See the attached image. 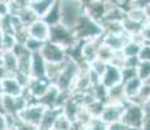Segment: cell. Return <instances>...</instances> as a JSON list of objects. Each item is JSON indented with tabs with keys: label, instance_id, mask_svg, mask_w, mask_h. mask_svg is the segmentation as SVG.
I'll list each match as a JSON object with an SVG mask.
<instances>
[{
	"label": "cell",
	"instance_id": "cell-21",
	"mask_svg": "<svg viewBox=\"0 0 150 130\" xmlns=\"http://www.w3.org/2000/svg\"><path fill=\"white\" fill-rule=\"evenodd\" d=\"M3 56V65L8 69L12 76L18 72V57L13 51H4L1 53Z\"/></svg>",
	"mask_w": 150,
	"mask_h": 130
},
{
	"label": "cell",
	"instance_id": "cell-15",
	"mask_svg": "<svg viewBox=\"0 0 150 130\" xmlns=\"http://www.w3.org/2000/svg\"><path fill=\"white\" fill-rule=\"evenodd\" d=\"M46 66H47V61L42 56L41 52L33 53V56H31L30 76L33 78H46Z\"/></svg>",
	"mask_w": 150,
	"mask_h": 130
},
{
	"label": "cell",
	"instance_id": "cell-38",
	"mask_svg": "<svg viewBox=\"0 0 150 130\" xmlns=\"http://www.w3.org/2000/svg\"><path fill=\"white\" fill-rule=\"evenodd\" d=\"M138 59L141 61H150V46L148 43H144L142 44L140 52H138Z\"/></svg>",
	"mask_w": 150,
	"mask_h": 130
},
{
	"label": "cell",
	"instance_id": "cell-35",
	"mask_svg": "<svg viewBox=\"0 0 150 130\" xmlns=\"http://www.w3.org/2000/svg\"><path fill=\"white\" fill-rule=\"evenodd\" d=\"M114 53H115V51H112L111 48L107 47L106 44H103V42H102V44H100V47H99V51H98V57L97 59L103 60L105 63H107L108 64V63H111Z\"/></svg>",
	"mask_w": 150,
	"mask_h": 130
},
{
	"label": "cell",
	"instance_id": "cell-33",
	"mask_svg": "<svg viewBox=\"0 0 150 130\" xmlns=\"http://www.w3.org/2000/svg\"><path fill=\"white\" fill-rule=\"evenodd\" d=\"M106 66H107V63H105L103 60H100V59H96L94 61H91L90 64H89V69H90L94 74H97V76L100 78L102 77V74L105 73Z\"/></svg>",
	"mask_w": 150,
	"mask_h": 130
},
{
	"label": "cell",
	"instance_id": "cell-47",
	"mask_svg": "<svg viewBox=\"0 0 150 130\" xmlns=\"http://www.w3.org/2000/svg\"><path fill=\"white\" fill-rule=\"evenodd\" d=\"M127 1H128V0H114L115 4H119V5H124Z\"/></svg>",
	"mask_w": 150,
	"mask_h": 130
},
{
	"label": "cell",
	"instance_id": "cell-5",
	"mask_svg": "<svg viewBox=\"0 0 150 130\" xmlns=\"http://www.w3.org/2000/svg\"><path fill=\"white\" fill-rule=\"evenodd\" d=\"M48 40H51V42L56 43V44L62 46V47L68 50V48H71L79 39L76 38V35H74L72 29H69L62 24H56V25L51 26L50 39Z\"/></svg>",
	"mask_w": 150,
	"mask_h": 130
},
{
	"label": "cell",
	"instance_id": "cell-45",
	"mask_svg": "<svg viewBox=\"0 0 150 130\" xmlns=\"http://www.w3.org/2000/svg\"><path fill=\"white\" fill-rule=\"evenodd\" d=\"M144 9H145V14H146V21L150 24V4L148 5V7L144 8ZM148 22H146V24H148Z\"/></svg>",
	"mask_w": 150,
	"mask_h": 130
},
{
	"label": "cell",
	"instance_id": "cell-14",
	"mask_svg": "<svg viewBox=\"0 0 150 130\" xmlns=\"http://www.w3.org/2000/svg\"><path fill=\"white\" fill-rule=\"evenodd\" d=\"M60 94H62L60 89L55 83H51L50 87L47 89V91L39 99H37L35 102L41 103L42 105L47 107V108H55V107H57V100H59Z\"/></svg>",
	"mask_w": 150,
	"mask_h": 130
},
{
	"label": "cell",
	"instance_id": "cell-31",
	"mask_svg": "<svg viewBox=\"0 0 150 130\" xmlns=\"http://www.w3.org/2000/svg\"><path fill=\"white\" fill-rule=\"evenodd\" d=\"M3 46H4V51H13L14 47L17 46L18 40H17V37L14 35L13 33H3Z\"/></svg>",
	"mask_w": 150,
	"mask_h": 130
},
{
	"label": "cell",
	"instance_id": "cell-26",
	"mask_svg": "<svg viewBox=\"0 0 150 130\" xmlns=\"http://www.w3.org/2000/svg\"><path fill=\"white\" fill-rule=\"evenodd\" d=\"M17 16L21 18V21L24 22L25 26H29L30 24H33L34 21H37V20H39L38 14H37L35 12H34L33 9H31L30 7L28 8H24L22 11H20L18 13H17Z\"/></svg>",
	"mask_w": 150,
	"mask_h": 130
},
{
	"label": "cell",
	"instance_id": "cell-7",
	"mask_svg": "<svg viewBox=\"0 0 150 130\" xmlns=\"http://www.w3.org/2000/svg\"><path fill=\"white\" fill-rule=\"evenodd\" d=\"M127 103L128 102H108V103H106L99 117L107 124L122 121Z\"/></svg>",
	"mask_w": 150,
	"mask_h": 130
},
{
	"label": "cell",
	"instance_id": "cell-8",
	"mask_svg": "<svg viewBox=\"0 0 150 130\" xmlns=\"http://www.w3.org/2000/svg\"><path fill=\"white\" fill-rule=\"evenodd\" d=\"M41 53L47 63H62L68 59L67 48L62 47V46L51 42V40L45 42L41 50Z\"/></svg>",
	"mask_w": 150,
	"mask_h": 130
},
{
	"label": "cell",
	"instance_id": "cell-44",
	"mask_svg": "<svg viewBox=\"0 0 150 130\" xmlns=\"http://www.w3.org/2000/svg\"><path fill=\"white\" fill-rule=\"evenodd\" d=\"M0 130H8L7 126V116L4 113H0Z\"/></svg>",
	"mask_w": 150,
	"mask_h": 130
},
{
	"label": "cell",
	"instance_id": "cell-3",
	"mask_svg": "<svg viewBox=\"0 0 150 130\" xmlns=\"http://www.w3.org/2000/svg\"><path fill=\"white\" fill-rule=\"evenodd\" d=\"M144 115H145V111H144V107L141 104H137L134 102H129L128 100L123 118H122V122L128 129L142 130Z\"/></svg>",
	"mask_w": 150,
	"mask_h": 130
},
{
	"label": "cell",
	"instance_id": "cell-40",
	"mask_svg": "<svg viewBox=\"0 0 150 130\" xmlns=\"http://www.w3.org/2000/svg\"><path fill=\"white\" fill-rule=\"evenodd\" d=\"M14 130H38V126L33 125V124H29V122H26V121L18 120L17 126H16Z\"/></svg>",
	"mask_w": 150,
	"mask_h": 130
},
{
	"label": "cell",
	"instance_id": "cell-42",
	"mask_svg": "<svg viewBox=\"0 0 150 130\" xmlns=\"http://www.w3.org/2000/svg\"><path fill=\"white\" fill-rule=\"evenodd\" d=\"M9 13H11L9 4L0 1V17H4V16H7V14H9Z\"/></svg>",
	"mask_w": 150,
	"mask_h": 130
},
{
	"label": "cell",
	"instance_id": "cell-25",
	"mask_svg": "<svg viewBox=\"0 0 150 130\" xmlns=\"http://www.w3.org/2000/svg\"><path fill=\"white\" fill-rule=\"evenodd\" d=\"M105 34H122L124 33L123 21H103L102 22Z\"/></svg>",
	"mask_w": 150,
	"mask_h": 130
},
{
	"label": "cell",
	"instance_id": "cell-10",
	"mask_svg": "<svg viewBox=\"0 0 150 130\" xmlns=\"http://www.w3.org/2000/svg\"><path fill=\"white\" fill-rule=\"evenodd\" d=\"M50 30H51V26L42 18L37 20V21H34L33 24L28 26L29 37L42 40V42H47L50 39Z\"/></svg>",
	"mask_w": 150,
	"mask_h": 130
},
{
	"label": "cell",
	"instance_id": "cell-24",
	"mask_svg": "<svg viewBox=\"0 0 150 130\" xmlns=\"http://www.w3.org/2000/svg\"><path fill=\"white\" fill-rule=\"evenodd\" d=\"M42 20H45L50 26L60 24V4H59V0L52 5V8L46 13V16L43 17Z\"/></svg>",
	"mask_w": 150,
	"mask_h": 130
},
{
	"label": "cell",
	"instance_id": "cell-37",
	"mask_svg": "<svg viewBox=\"0 0 150 130\" xmlns=\"http://www.w3.org/2000/svg\"><path fill=\"white\" fill-rule=\"evenodd\" d=\"M14 77H16L17 82H18L24 89L28 87L29 83H30V79H31V76H30V74L24 73V72H17V73L14 74Z\"/></svg>",
	"mask_w": 150,
	"mask_h": 130
},
{
	"label": "cell",
	"instance_id": "cell-28",
	"mask_svg": "<svg viewBox=\"0 0 150 130\" xmlns=\"http://www.w3.org/2000/svg\"><path fill=\"white\" fill-rule=\"evenodd\" d=\"M127 16H128L129 18L134 20L138 24L145 25L146 22H148L146 21V14H145V9H144V8H137V7L129 8V9H127Z\"/></svg>",
	"mask_w": 150,
	"mask_h": 130
},
{
	"label": "cell",
	"instance_id": "cell-6",
	"mask_svg": "<svg viewBox=\"0 0 150 130\" xmlns=\"http://www.w3.org/2000/svg\"><path fill=\"white\" fill-rule=\"evenodd\" d=\"M46 109H47V107L42 105L41 103L31 102V103H29L22 111H20L17 116H18L20 120L26 121V122L33 124V125H35V126H39Z\"/></svg>",
	"mask_w": 150,
	"mask_h": 130
},
{
	"label": "cell",
	"instance_id": "cell-32",
	"mask_svg": "<svg viewBox=\"0 0 150 130\" xmlns=\"http://www.w3.org/2000/svg\"><path fill=\"white\" fill-rule=\"evenodd\" d=\"M43 44H45V42H42V40H38L35 38H31V37H29V38L25 40L24 46L26 47L28 51H30L31 53H35V52H41Z\"/></svg>",
	"mask_w": 150,
	"mask_h": 130
},
{
	"label": "cell",
	"instance_id": "cell-17",
	"mask_svg": "<svg viewBox=\"0 0 150 130\" xmlns=\"http://www.w3.org/2000/svg\"><path fill=\"white\" fill-rule=\"evenodd\" d=\"M63 112V108H47L45 111V115H43L41 124L38 126V130H52L54 129V124L56 121L57 116Z\"/></svg>",
	"mask_w": 150,
	"mask_h": 130
},
{
	"label": "cell",
	"instance_id": "cell-48",
	"mask_svg": "<svg viewBox=\"0 0 150 130\" xmlns=\"http://www.w3.org/2000/svg\"><path fill=\"white\" fill-rule=\"evenodd\" d=\"M80 1H81L82 4H83V5H85V7H86V5H89V4H90V3H93L94 0H80Z\"/></svg>",
	"mask_w": 150,
	"mask_h": 130
},
{
	"label": "cell",
	"instance_id": "cell-13",
	"mask_svg": "<svg viewBox=\"0 0 150 130\" xmlns=\"http://www.w3.org/2000/svg\"><path fill=\"white\" fill-rule=\"evenodd\" d=\"M100 44H102V38L83 40L82 56H83V60H85L86 64H90L91 61H94L98 57V51H99Z\"/></svg>",
	"mask_w": 150,
	"mask_h": 130
},
{
	"label": "cell",
	"instance_id": "cell-36",
	"mask_svg": "<svg viewBox=\"0 0 150 130\" xmlns=\"http://www.w3.org/2000/svg\"><path fill=\"white\" fill-rule=\"evenodd\" d=\"M89 128H90V130H107L108 124L105 122L100 117H94L93 120H91Z\"/></svg>",
	"mask_w": 150,
	"mask_h": 130
},
{
	"label": "cell",
	"instance_id": "cell-55",
	"mask_svg": "<svg viewBox=\"0 0 150 130\" xmlns=\"http://www.w3.org/2000/svg\"><path fill=\"white\" fill-rule=\"evenodd\" d=\"M128 130H132V129H128Z\"/></svg>",
	"mask_w": 150,
	"mask_h": 130
},
{
	"label": "cell",
	"instance_id": "cell-23",
	"mask_svg": "<svg viewBox=\"0 0 150 130\" xmlns=\"http://www.w3.org/2000/svg\"><path fill=\"white\" fill-rule=\"evenodd\" d=\"M108 102H128L124 92V85H116L107 90V103Z\"/></svg>",
	"mask_w": 150,
	"mask_h": 130
},
{
	"label": "cell",
	"instance_id": "cell-50",
	"mask_svg": "<svg viewBox=\"0 0 150 130\" xmlns=\"http://www.w3.org/2000/svg\"><path fill=\"white\" fill-rule=\"evenodd\" d=\"M3 94H4V92H3V87H1V82H0V96H3Z\"/></svg>",
	"mask_w": 150,
	"mask_h": 130
},
{
	"label": "cell",
	"instance_id": "cell-22",
	"mask_svg": "<svg viewBox=\"0 0 150 130\" xmlns=\"http://www.w3.org/2000/svg\"><path fill=\"white\" fill-rule=\"evenodd\" d=\"M67 61H68V59L62 63H47V66H46V78H47L51 83L56 82V79L59 78L60 73L63 72Z\"/></svg>",
	"mask_w": 150,
	"mask_h": 130
},
{
	"label": "cell",
	"instance_id": "cell-16",
	"mask_svg": "<svg viewBox=\"0 0 150 130\" xmlns=\"http://www.w3.org/2000/svg\"><path fill=\"white\" fill-rule=\"evenodd\" d=\"M108 5L110 4H106V3L99 1V0H94L93 3H90L89 5L85 7V12L93 20H96L97 22L102 24L103 17H105V14L108 9Z\"/></svg>",
	"mask_w": 150,
	"mask_h": 130
},
{
	"label": "cell",
	"instance_id": "cell-19",
	"mask_svg": "<svg viewBox=\"0 0 150 130\" xmlns=\"http://www.w3.org/2000/svg\"><path fill=\"white\" fill-rule=\"evenodd\" d=\"M124 85V92H125V96L128 100H133L137 96V94L140 92L141 87L144 85V81L141 78H138L137 76L131 78V79L123 82Z\"/></svg>",
	"mask_w": 150,
	"mask_h": 130
},
{
	"label": "cell",
	"instance_id": "cell-43",
	"mask_svg": "<svg viewBox=\"0 0 150 130\" xmlns=\"http://www.w3.org/2000/svg\"><path fill=\"white\" fill-rule=\"evenodd\" d=\"M9 76H12V74L8 72V69L5 68L4 65H0V82H1L3 79H5L7 77H9Z\"/></svg>",
	"mask_w": 150,
	"mask_h": 130
},
{
	"label": "cell",
	"instance_id": "cell-41",
	"mask_svg": "<svg viewBox=\"0 0 150 130\" xmlns=\"http://www.w3.org/2000/svg\"><path fill=\"white\" fill-rule=\"evenodd\" d=\"M107 130H128V128H127V126L124 125L122 121H117V122L108 124Z\"/></svg>",
	"mask_w": 150,
	"mask_h": 130
},
{
	"label": "cell",
	"instance_id": "cell-9",
	"mask_svg": "<svg viewBox=\"0 0 150 130\" xmlns=\"http://www.w3.org/2000/svg\"><path fill=\"white\" fill-rule=\"evenodd\" d=\"M100 82L103 83V86L107 89H111L116 85L123 83V76H122V68L114 65V64H107L106 66L105 73L100 77Z\"/></svg>",
	"mask_w": 150,
	"mask_h": 130
},
{
	"label": "cell",
	"instance_id": "cell-1",
	"mask_svg": "<svg viewBox=\"0 0 150 130\" xmlns=\"http://www.w3.org/2000/svg\"><path fill=\"white\" fill-rule=\"evenodd\" d=\"M73 33L79 40H89V39H97L102 38L105 30H103L102 24L93 20L88 13H83L81 18L79 20L77 25L74 26Z\"/></svg>",
	"mask_w": 150,
	"mask_h": 130
},
{
	"label": "cell",
	"instance_id": "cell-52",
	"mask_svg": "<svg viewBox=\"0 0 150 130\" xmlns=\"http://www.w3.org/2000/svg\"><path fill=\"white\" fill-rule=\"evenodd\" d=\"M145 82H146V83H150V78H148V79H146Z\"/></svg>",
	"mask_w": 150,
	"mask_h": 130
},
{
	"label": "cell",
	"instance_id": "cell-49",
	"mask_svg": "<svg viewBox=\"0 0 150 130\" xmlns=\"http://www.w3.org/2000/svg\"><path fill=\"white\" fill-rule=\"evenodd\" d=\"M99 1H103V3H106V4H115L114 0H99Z\"/></svg>",
	"mask_w": 150,
	"mask_h": 130
},
{
	"label": "cell",
	"instance_id": "cell-12",
	"mask_svg": "<svg viewBox=\"0 0 150 130\" xmlns=\"http://www.w3.org/2000/svg\"><path fill=\"white\" fill-rule=\"evenodd\" d=\"M50 85H51V82L47 79V78H33L31 77L30 83H29V86L25 89V90H28V92L30 94V96L33 98L34 102H35L37 99H39V98L47 91V89L50 87Z\"/></svg>",
	"mask_w": 150,
	"mask_h": 130
},
{
	"label": "cell",
	"instance_id": "cell-2",
	"mask_svg": "<svg viewBox=\"0 0 150 130\" xmlns=\"http://www.w3.org/2000/svg\"><path fill=\"white\" fill-rule=\"evenodd\" d=\"M60 24L73 30L79 20L85 13V5L80 0H59Z\"/></svg>",
	"mask_w": 150,
	"mask_h": 130
},
{
	"label": "cell",
	"instance_id": "cell-54",
	"mask_svg": "<svg viewBox=\"0 0 150 130\" xmlns=\"http://www.w3.org/2000/svg\"><path fill=\"white\" fill-rule=\"evenodd\" d=\"M0 22H1V17H0Z\"/></svg>",
	"mask_w": 150,
	"mask_h": 130
},
{
	"label": "cell",
	"instance_id": "cell-20",
	"mask_svg": "<svg viewBox=\"0 0 150 130\" xmlns=\"http://www.w3.org/2000/svg\"><path fill=\"white\" fill-rule=\"evenodd\" d=\"M56 1L57 0H31L30 8L38 14L39 18H43Z\"/></svg>",
	"mask_w": 150,
	"mask_h": 130
},
{
	"label": "cell",
	"instance_id": "cell-53",
	"mask_svg": "<svg viewBox=\"0 0 150 130\" xmlns=\"http://www.w3.org/2000/svg\"><path fill=\"white\" fill-rule=\"evenodd\" d=\"M85 130H90V128H86V129H85Z\"/></svg>",
	"mask_w": 150,
	"mask_h": 130
},
{
	"label": "cell",
	"instance_id": "cell-30",
	"mask_svg": "<svg viewBox=\"0 0 150 130\" xmlns=\"http://www.w3.org/2000/svg\"><path fill=\"white\" fill-rule=\"evenodd\" d=\"M148 100H150V83H146L144 82L142 87H141L140 92L137 94V96L134 98L133 100H129V102H134L137 104H141V105H144Z\"/></svg>",
	"mask_w": 150,
	"mask_h": 130
},
{
	"label": "cell",
	"instance_id": "cell-39",
	"mask_svg": "<svg viewBox=\"0 0 150 130\" xmlns=\"http://www.w3.org/2000/svg\"><path fill=\"white\" fill-rule=\"evenodd\" d=\"M122 76H123V82L131 79V78L137 76L136 68H122Z\"/></svg>",
	"mask_w": 150,
	"mask_h": 130
},
{
	"label": "cell",
	"instance_id": "cell-51",
	"mask_svg": "<svg viewBox=\"0 0 150 130\" xmlns=\"http://www.w3.org/2000/svg\"><path fill=\"white\" fill-rule=\"evenodd\" d=\"M0 65H3V56H1V53H0Z\"/></svg>",
	"mask_w": 150,
	"mask_h": 130
},
{
	"label": "cell",
	"instance_id": "cell-11",
	"mask_svg": "<svg viewBox=\"0 0 150 130\" xmlns=\"http://www.w3.org/2000/svg\"><path fill=\"white\" fill-rule=\"evenodd\" d=\"M131 39V35L125 31L122 34H103L102 37L103 44L110 47L112 51H123V48Z\"/></svg>",
	"mask_w": 150,
	"mask_h": 130
},
{
	"label": "cell",
	"instance_id": "cell-29",
	"mask_svg": "<svg viewBox=\"0 0 150 130\" xmlns=\"http://www.w3.org/2000/svg\"><path fill=\"white\" fill-rule=\"evenodd\" d=\"M142 44L144 43H140V42H137V40L131 39L125 44V47L123 48V53L127 57L128 56H138V52H140Z\"/></svg>",
	"mask_w": 150,
	"mask_h": 130
},
{
	"label": "cell",
	"instance_id": "cell-46",
	"mask_svg": "<svg viewBox=\"0 0 150 130\" xmlns=\"http://www.w3.org/2000/svg\"><path fill=\"white\" fill-rule=\"evenodd\" d=\"M4 52V46H3V35H1V31H0V53Z\"/></svg>",
	"mask_w": 150,
	"mask_h": 130
},
{
	"label": "cell",
	"instance_id": "cell-34",
	"mask_svg": "<svg viewBox=\"0 0 150 130\" xmlns=\"http://www.w3.org/2000/svg\"><path fill=\"white\" fill-rule=\"evenodd\" d=\"M137 77L145 82L148 78H150V61H140V64L136 68Z\"/></svg>",
	"mask_w": 150,
	"mask_h": 130
},
{
	"label": "cell",
	"instance_id": "cell-4",
	"mask_svg": "<svg viewBox=\"0 0 150 130\" xmlns=\"http://www.w3.org/2000/svg\"><path fill=\"white\" fill-rule=\"evenodd\" d=\"M80 69H81V65L77 64V63L73 61V60L68 59V61H67V64H65L64 69H63V72L60 73L59 78H57L56 82H55V85L60 89V91H69L71 92Z\"/></svg>",
	"mask_w": 150,
	"mask_h": 130
},
{
	"label": "cell",
	"instance_id": "cell-18",
	"mask_svg": "<svg viewBox=\"0 0 150 130\" xmlns=\"http://www.w3.org/2000/svg\"><path fill=\"white\" fill-rule=\"evenodd\" d=\"M1 87H3V92H4L5 95H11V96H20V95L24 94V90H25V89L17 82L14 76H9L5 78V79H3Z\"/></svg>",
	"mask_w": 150,
	"mask_h": 130
},
{
	"label": "cell",
	"instance_id": "cell-27",
	"mask_svg": "<svg viewBox=\"0 0 150 130\" xmlns=\"http://www.w3.org/2000/svg\"><path fill=\"white\" fill-rule=\"evenodd\" d=\"M72 129H73V121L62 112L57 116L56 121H55L52 130H72Z\"/></svg>",
	"mask_w": 150,
	"mask_h": 130
}]
</instances>
